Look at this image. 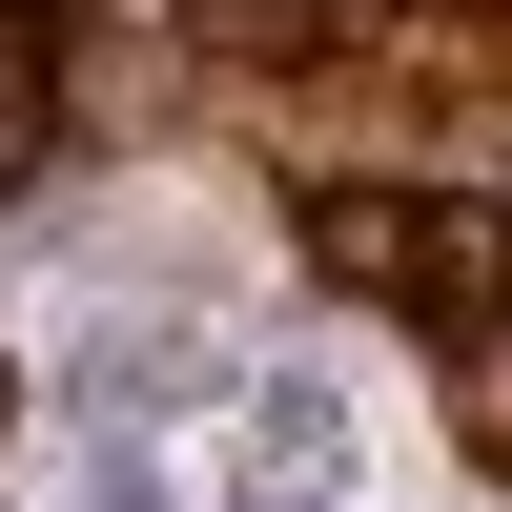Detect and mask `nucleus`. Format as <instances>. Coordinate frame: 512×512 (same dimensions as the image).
<instances>
[{
  "label": "nucleus",
  "instance_id": "obj_1",
  "mask_svg": "<svg viewBox=\"0 0 512 512\" xmlns=\"http://www.w3.org/2000/svg\"><path fill=\"white\" fill-rule=\"evenodd\" d=\"M308 267H328V287H390V308H431L451 205H410V185H308Z\"/></svg>",
  "mask_w": 512,
  "mask_h": 512
},
{
  "label": "nucleus",
  "instance_id": "obj_2",
  "mask_svg": "<svg viewBox=\"0 0 512 512\" xmlns=\"http://www.w3.org/2000/svg\"><path fill=\"white\" fill-rule=\"evenodd\" d=\"M451 390H472V451L512 472V349H472V369H451Z\"/></svg>",
  "mask_w": 512,
  "mask_h": 512
},
{
  "label": "nucleus",
  "instance_id": "obj_3",
  "mask_svg": "<svg viewBox=\"0 0 512 512\" xmlns=\"http://www.w3.org/2000/svg\"><path fill=\"white\" fill-rule=\"evenodd\" d=\"M0 103H41V41H21V0H0Z\"/></svg>",
  "mask_w": 512,
  "mask_h": 512
},
{
  "label": "nucleus",
  "instance_id": "obj_4",
  "mask_svg": "<svg viewBox=\"0 0 512 512\" xmlns=\"http://www.w3.org/2000/svg\"><path fill=\"white\" fill-rule=\"evenodd\" d=\"M451 21H472V0H451Z\"/></svg>",
  "mask_w": 512,
  "mask_h": 512
}]
</instances>
